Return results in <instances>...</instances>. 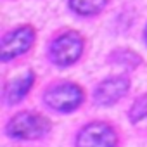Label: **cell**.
<instances>
[{"label": "cell", "instance_id": "cell-1", "mask_svg": "<svg viewBox=\"0 0 147 147\" xmlns=\"http://www.w3.org/2000/svg\"><path fill=\"white\" fill-rule=\"evenodd\" d=\"M50 125L45 118L33 113H21L7 125V133L18 138H38L49 131Z\"/></svg>", "mask_w": 147, "mask_h": 147}, {"label": "cell", "instance_id": "cell-2", "mask_svg": "<svg viewBox=\"0 0 147 147\" xmlns=\"http://www.w3.org/2000/svg\"><path fill=\"white\" fill-rule=\"evenodd\" d=\"M83 100V92L73 83L59 85L45 94V102L57 111H73Z\"/></svg>", "mask_w": 147, "mask_h": 147}, {"label": "cell", "instance_id": "cell-3", "mask_svg": "<svg viewBox=\"0 0 147 147\" xmlns=\"http://www.w3.org/2000/svg\"><path fill=\"white\" fill-rule=\"evenodd\" d=\"M83 50V40L78 33H64L52 45V57L57 64L66 66L75 62Z\"/></svg>", "mask_w": 147, "mask_h": 147}, {"label": "cell", "instance_id": "cell-4", "mask_svg": "<svg viewBox=\"0 0 147 147\" xmlns=\"http://www.w3.org/2000/svg\"><path fill=\"white\" fill-rule=\"evenodd\" d=\"M78 147H114L116 135L104 123H92L85 126L76 140Z\"/></svg>", "mask_w": 147, "mask_h": 147}, {"label": "cell", "instance_id": "cell-5", "mask_svg": "<svg viewBox=\"0 0 147 147\" xmlns=\"http://www.w3.org/2000/svg\"><path fill=\"white\" fill-rule=\"evenodd\" d=\"M33 38H35V33L31 28H19L18 31L7 35L2 42V59L4 61H9L19 54H23L24 50H28L33 43Z\"/></svg>", "mask_w": 147, "mask_h": 147}, {"label": "cell", "instance_id": "cell-6", "mask_svg": "<svg viewBox=\"0 0 147 147\" xmlns=\"http://www.w3.org/2000/svg\"><path fill=\"white\" fill-rule=\"evenodd\" d=\"M128 90V80L123 76H116V78H109L106 82H102L97 90H95V100L99 104L109 106L114 104L116 100H119Z\"/></svg>", "mask_w": 147, "mask_h": 147}, {"label": "cell", "instance_id": "cell-7", "mask_svg": "<svg viewBox=\"0 0 147 147\" xmlns=\"http://www.w3.org/2000/svg\"><path fill=\"white\" fill-rule=\"evenodd\" d=\"M31 83H33V73H31V71H30V73H26L24 76H21V78H18V80L11 82V83L7 85V88H5V94H4L5 102H7V104L19 102V100L28 94V90H30Z\"/></svg>", "mask_w": 147, "mask_h": 147}, {"label": "cell", "instance_id": "cell-8", "mask_svg": "<svg viewBox=\"0 0 147 147\" xmlns=\"http://www.w3.org/2000/svg\"><path fill=\"white\" fill-rule=\"evenodd\" d=\"M107 0H71V9L76 11L78 14H85V16H90V14H95L99 12L104 5H106Z\"/></svg>", "mask_w": 147, "mask_h": 147}, {"label": "cell", "instance_id": "cell-9", "mask_svg": "<svg viewBox=\"0 0 147 147\" xmlns=\"http://www.w3.org/2000/svg\"><path fill=\"white\" fill-rule=\"evenodd\" d=\"M111 61L116 62V64H123V66H128V67H135L140 62V57L135 55L130 50H116L114 54H111Z\"/></svg>", "mask_w": 147, "mask_h": 147}, {"label": "cell", "instance_id": "cell-10", "mask_svg": "<svg viewBox=\"0 0 147 147\" xmlns=\"http://www.w3.org/2000/svg\"><path fill=\"white\" fill-rule=\"evenodd\" d=\"M144 118H147V94L138 97L135 100V104L131 106V109H130V119L133 123H137Z\"/></svg>", "mask_w": 147, "mask_h": 147}]
</instances>
